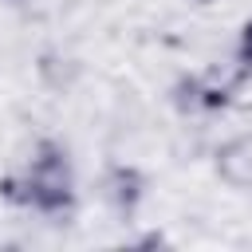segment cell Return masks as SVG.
I'll use <instances>...</instances> for the list:
<instances>
[{"instance_id":"5b68a950","label":"cell","mask_w":252,"mask_h":252,"mask_svg":"<svg viewBox=\"0 0 252 252\" xmlns=\"http://www.w3.org/2000/svg\"><path fill=\"white\" fill-rule=\"evenodd\" d=\"M236 71L240 79H252V20H244L236 35Z\"/></svg>"},{"instance_id":"52a82bcc","label":"cell","mask_w":252,"mask_h":252,"mask_svg":"<svg viewBox=\"0 0 252 252\" xmlns=\"http://www.w3.org/2000/svg\"><path fill=\"white\" fill-rule=\"evenodd\" d=\"M8 4H24V0H8Z\"/></svg>"},{"instance_id":"8992f818","label":"cell","mask_w":252,"mask_h":252,"mask_svg":"<svg viewBox=\"0 0 252 252\" xmlns=\"http://www.w3.org/2000/svg\"><path fill=\"white\" fill-rule=\"evenodd\" d=\"M193 4H213V0H193Z\"/></svg>"},{"instance_id":"3957f363","label":"cell","mask_w":252,"mask_h":252,"mask_svg":"<svg viewBox=\"0 0 252 252\" xmlns=\"http://www.w3.org/2000/svg\"><path fill=\"white\" fill-rule=\"evenodd\" d=\"M213 169L232 193H252V134H232L228 142H220Z\"/></svg>"},{"instance_id":"277c9868","label":"cell","mask_w":252,"mask_h":252,"mask_svg":"<svg viewBox=\"0 0 252 252\" xmlns=\"http://www.w3.org/2000/svg\"><path fill=\"white\" fill-rule=\"evenodd\" d=\"M169 102L185 118L205 114V75H177L173 87H169Z\"/></svg>"},{"instance_id":"6da1fadb","label":"cell","mask_w":252,"mask_h":252,"mask_svg":"<svg viewBox=\"0 0 252 252\" xmlns=\"http://www.w3.org/2000/svg\"><path fill=\"white\" fill-rule=\"evenodd\" d=\"M24 177V209L39 217H71L75 213V165L63 142L39 138L32 161L20 169Z\"/></svg>"},{"instance_id":"7a4b0ae2","label":"cell","mask_w":252,"mask_h":252,"mask_svg":"<svg viewBox=\"0 0 252 252\" xmlns=\"http://www.w3.org/2000/svg\"><path fill=\"white\" fill-rule=\"evenodd\" d=\"M98 189H102V201L110 205L114 217L134 220L138 209H142V201H146V173L138 165H130V161H110L102 169Z\"/></svg>"}]
</instances>
